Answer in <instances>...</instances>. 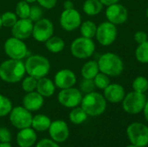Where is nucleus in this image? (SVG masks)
Wrapping results in <instances>:
<instances>
[{
  "mask_svg": "<svg viewBox=\"0 0 148 147\" xmlns=\"http://www.w3.org/2000/svg\"><path fill=\"white\" fill-rule=\"evenodd\" d=\"M25 73V65L21 60L10 59L0 65V78L5 82H18L23 78Z\"/></svg>",
  "mask_w": 148,
  "mask_h": 147,
  "instance_id": "obj_1",
  "label": "nucleus"
},
{
  "mask_svg": "<svg viewBox=\"0 0 148 147\" xmlns=\"http://www.w3.org/2000/svg\"><path fill=\"white\" fill-rule=\"evenodd\" d=\"M100 72L111 76L116 77L121 75L124 69V63L121 58L114 53H105L98 61Z\"/></svg>",
  "mask_w": 148,
  "mask_h": 147,
  "instance_id": "obj_2",
  "label": "nucleus"
},
{
  "mask_svg": "<svg viewBox=\"0 0 148 147\" xmlns=\"http://www.w3.org/2000/svg\"><path fill=\"white\" fill-rule=\"evenodd\" d=\"M81 105L82 108L88 115L95 117L101 115L105 112L107 101L102 94L94 91L89 94H86V95L82 97Z\"/></svg>",
  "mask_w": 148,
  "mask_h": 147,
  "instance_id": "obj_3",
  "label": "nucleus"
},
{
  "mask_svg": "<svg viewBox=\"0 0 148 147\" xmlns=\"http://www.w3.org/2000/svg\"><path fill=\"white\" fill-rule=\"evenodd\" d=\"M24 65L26 73L36 80L45 77L50 69L49 60L46 57L39 55L29 56Z\"/></svg>",
  "mask_w": 148,
  "mask_h": 147,
  "instance_id": "obj_4",
  "label": "nucleus"
},
{
  "mask_svg": "<svg viewBox=\"0 0 148 147\" xmlns=\"http://www.w3.org/2000/svg\"><path fill=\"white\" fill-rule=\"evenodd\" d=\"M147 101L145 94L133 91L125 95L122 101V107L126 113L130 114H138L143 111Z\"/></svg>",
  "mask_w": 148,
  "mask_h": 147,
  "instance_id": "obj_5",
  "label": "nucleus"
},
{
  "mask_svg": "<svg viewBox=\"0 0 148 147\" xmlns=\"http://www.w3.org/2000/svg\"><path fill=\"white\" fill-rule=\"evenodd\" d=\"M127 134L130 142L138 147H145L148 145V126L134 122L127 128Z\"/></svg>",
  "mask_w": 148,
  "mask_h": 147,
  "instance_id": "obj_6",
  "label": "nucleus"
},
{
  "mask_svg": "<svg viewBox=\"0 0 148 147\" xmlns=\"http://www.w3.org/2000/svg\"><path fill=\"white\" fill-rule=\"evenodd\" d=\"M70 49L75 58L87 59L94 54L95 45L92 39L82 36L73 41Z\"/></svg>",
  "mask_w": 148,
  "mask_h": 147,
  "instance_id": "obj_7",
  "label": "nucleus"
},
{
  "mask_svg": "<svg viewBox=\"0 0 148 147\" xmlns=\"http://www.w3.org/2000/svg\"><path fill=\"white\" fill-rule=\"evenodd\" d=\"M118 35V30L116 28V25L107 21L101 23L98 27L96 30V39L98 42L102 46H110L113 44Z\"/></svg>",
  "mask_w": 148,
  "mask_h": 147,
  "instance_id": "obj_8",
  "label": "nucleus"
},
{
  "mask_svg": "<svg viewBox=\"0 0 148 147\" xmlns=\"http://www.w3.org/2000/svg\"><path fill=\"white\" fill-rule=\"evenodd\" d=\"M32 114L30 111L23 107H16L10 113V121L17 129H23L31 126Z\"/></svg>",
  "mask_w": 148,
  "mask_h": 147,
  "instance_id": "obj_9",
  "label": "nucleus"
},
{
  "mask_svg": "<svg viewBox=\"0 0 148 147\" xmlns=\"http://www.w3.org/2000/svg\"><path fill=\"white\" fill-rule=\"evenodd\" d=\"M4 52L10 58L15 60H22L28 54L26 44L16 37H10L4 42Z\"/></svg>",
  "mask_w": 148,
  "mask_h": 147,
  "instance_id": "obj_10",
  "label": "nucleus"
},
{
  "mask_svg": "<svg viewBox=\"0 0 148 147\" xmlns=\"http://www.w3.org/2000/svg\"><path fill=\"white\" fill-rule=\"evenodd\" d=\"M82 100V92L77 88H74L73 87L62 89V91H60V93L58 94L59 103L68 108H74L78 107V105L81 104Z\"/></svg>",
  "mask_w": 148,
  "mask_h": 147,
  "instance_id": "obj_11",
  "label": "nucleus"
},
{
  "mask_svg": "<svg viewBox=\"0 0 148 147\" xmlns=\"http://www.w3.org/2000/svg\"><path fill=\"white\" fill-rule=\"evenodd\" d=\"M54 26L50 20L46 18H41L36 21L33 26L32 36L37 41L45 42L49 38L53 36Z\"/></svg>",
  "mask_w": 148,
  "mask_h": 147,
  "instance_id": "obj_12",
  "label": "nucleus"
},
{
  "mask_svg": "<svg viewBox=\"0 0 148 147\" xmlns=\"http://www.w3.org/2000/svg\"><path fill=\"white\" fill-rule=\"evenodd\" d=\"M106 17L108 22L115 25L123 24L128 18V10L124 5L119 3L111 4L106 10Z\"/></svg>",
  "mask_w": 148,
  "mask_h": 147,
  "instance_id": "obj_13",
  "label": "nucleus"
},
{
  "mask_svg": "<svg viewBox=\"0 0 148 147\" xmlns=\"http://www.w3.org/2000/svg\"><path fill=\"white\" fill-rule=\"evenodd\" d=\"M60 23L65 30L73 31L82 24L81 15L75 9L64 10L61 14Z\"/></svg>",
  "mask_w": 148,
  "mask_h": 147,
  "instance_id": "obj_14",
  "label": "nucleus"
},
{
  "mask_svg": "<svg viewBox=\"0 0 148 147\" xmlns=\"http://www.w3.org/2000/svg\"><path fill=\"white\" fill-rule=\"evenodd\" d=\"M49 133L51 139L56 143H62L66 141L69 136V129L67 123L60 120L51 122Z\"/></svg>",
  "mask_w": 148,
  "mask_h": 147,
  "instance_id": "obj_15",
  "label": "nucleus"
},
{
  "mask_svg": "<svg viewBox=\"0 0 148 147\" xmlns=\"http://www.w3.org/2000/svg\"><path fill=\"white\" fill-rule=\"evenodd\" d=\"M33 26L34 23L29 18H20L12 26L11 33L14 37L23 40L29 38L32 35Z\"/></svg>",
  "mask_w": 148,
  "mask_h": 147,
  "instance_id": "obj_16",
  "label": "nucleus"
},
{
  "mask_svg": "<svg viewBox=\"0 0 148 147\" xmlns=\"http://www.w3.org/2000/svg\"><path fill=\"white\" fill-rule=\"evenodd\" d=\"M76 82V76L75 73L70 69H62L59 70L55 75V85L61 88H72Z\"/></svg>",
  "mask_w": 148,
  "mask_h": 147,
  "instance_id": "obj_17",
  "label": "nucleus"
},
{
  "mask_svg": "<svg viewBox=\"0 0 148 147\" xmlns=\"http://www.w3.org/2000/svg\"><path fill=\"white\" fill-rule=\"evenodd\" d=\"M126 95L124 88L118 83H110L104 89V97L106 101L111 103H120Z\"/></svg>",
  "mask_w": 148,
  "mask_h": 147,
  "instance_id": "obj_18",
  "label": "nucleus"
},
{
  "mask_svg": "<svg viewBox=\"0 0 148 147\" xmlns=\"http://www.w3.org/2000/svg\"><path fill=\"white\" fill-rule=\"evenodd\" d=\"M43 96L38 92H29L23 99V105L27 110L30 112L38 111L43 106Z\"/></svg>",
  "mask_w": 148,
  "mask_h": 147,
  "instance_id": "obj_19",
  "label": "nucleus"
},
{
  "mask_svg": "<svg viewBox=\"0 0 148 147\" xmlns=\"http://www.w3.org/2000/svg\"><path fill=\"white\" fill-rule=\"evenodd\" d=\"M36 141V133L33 128L21 129L16 135V143L19 147H31Z\"/></svg>",
  "mask_w": 148,
  "mask_h": 147,
  "instance_id": "obj_20",
  "label": "nucleus"
},
{
  "mask_svg": "<svg viewBox=\"0 0 148 147\" xmlns=\"http://www.w3.org/2000/svg\"><path fill=\"white\" fill-rule=\"evenodd\" d=\"M55 89H56V85L51 80L46 77H42L37 80L36 90L43 97L52 96L55 93Z\"/></svg>",
  "mask_w": 148,
  "mask_h": 147,
  "instance_id": "obj_21",
  "label": "nucleus"
},
{
  "mask_svg": "<svg viewBox=\"0 0 148 147\" xmlns=\"http://www.w3.org/2000/svg\"><path fill=\"white\" fill-rule=\"evenodd\" d=\"M51 124L50 119L44 114H37L32 119L31 126L35 131L45 132L49 130Z\"/></svg>",
  "mask_w": 148,
  "mask_h": 147,
  "instance_id": "obj_22",
  "label": "nucleus"
},
{
  "mask_svg": "<svg viewBox=\"0 0 148 147\" xmlns=\"http://www.w3.org/2000/svg\"><path fill=\"white\" fill-rule=\"evenodd\" d=\"M99 72V65L96 61L86 62L82 68V75L84 79H94Z\"/></svg>",
  "mask_w": 148,
  "mask_h": 147,
  "instance_id": "obj_23",
  "label": "nucleus"
},
{
  "mask_svg": "<svg viewBox=\"0 0 148 147\" xmlns=\"http://www.w3.org/2000/svg\"><path fill=\"white\" fill-rule=\"evenodd\" d=\"M103 9V4L100 0H86L83 3V11L88 16H96Z\"/></svg>",
  "mask_w": 148,
  "mask_h": 147,
  "instance_id": "obj_24",
  "label": "nucleus"
},
{
  "mask_svg": "<svg viewBox=\"0 0 148 147\" xmlns=\"http://www.w3.org/2000/svg\"><path fill=\"white\" fill-rule=\"evenodd\" d=\"M47 49L51 53H59L63 50L65 47L64 41L58 36H51L45 42Z\"/></svg>",
  "mask_w": 148,
  "mask_h": 147,
  "instance_id": "obj_25",
  "label": "nucleus"
},
{
  "mask_svg": "<svg viewBox=\"0 0 148 147\" xmlns=\"http://www.w3.org/2000/svg\"><path fill=\"white\" fill-rule=\"evenodd\" d=\"M88 114L81 107H74V109L69 113V120L75 125H81L85 122L88 119Z\"/></svg>",
  "mask_w": 148,
  "mask_h": 147,
  "instance_id": "obj_26",
  "label": "nucleus"
},
{
  "mask_svg": "<svg viewBox=\"0 0 148 147\" xmlns=\"http://www.w3.org/2000/svg\"><path fill=\"white\" fill-rule=\"evenodd\" d=\"M81 34L82 36L92 39L95 36L97 26L92 21H85L81 24Z\"/></svg>",
  "mask_w": 148,
  "mask_h": 147,
  "instance_id": "obj_27",
  "label": "nucleus"
},
{
  "mask_svg": "<svg viewBox=\"0 0 148 147\" xmlns=\"http://www.w3.org/2000/svg\"><path fill=\"white\" fill-rule=\"evenodd\" d=\"M135 57L140 63H148V40L138 45L135 49Z\"/></svg>",
  "mask_w": 148,
  "mask_h": 147,
  "instance_id": "obj_28",
  "label": "nucleus"
},
{
  "mask_svg": "<svg viewBox=\"0 0 148 147\" xmlns=\"http://www.w3.org/2000/svg\"><path fill=\"white\" fill-rule=\"evenodd\" d=\"M132 87L134 91L145 94L148 90V80L145 76H138L134 80Z\"/></svg>",
  "mask_w": 148,
  "mask_h": 147,
  "instance_id": "obj_29",
  "label": "nucleus"
},
{
  "mask_svg": "<svg viewBox=\"0 0 148 147\" xmlns=\"http://www.w3.org/2000/svg\"><path fill=\"white\" fill-rule=\"evenodd\" d=\"M29 11H30V6L29 5V3H27L25 0L17 3L16 7V14L19 18L21 19L29 18Z\"/></svg>",
  "mask_w": 148,
  "mask_h": 147,
  "instance_id": "obj_30",
  "label": "nucleus"
},
{
  "mask_svg": "<svg viewBox=\"0 0 148 147\" xmlns=\"http://www.w3.org/2000/svg\"><path fill=\"white\" fill-rule=\"evenodd\" d=\"M94 82L97 88L104 90L110 84V79L108 75L101 72V73H98L96 76L94 78Z\"/></svg>",
  "mask_w": 148,
  "mask_h": 147,
  "instance_id": "obj_31",
  "label": "nucleus"
},
{
  "mask_svg": "<svg viewBox=\"0 0 148 147\" xmlns=\"http://www.w3.org/2000/svg\"><path fill=\"white\" fill-rule=\"evenodd\" d=\"M12 109L11 101L5 96L0 94V117H4L10 113Z\"/></svg>",
  "mask_w": 148,
  "mask_h": 147,
  "instance_id": "obj_32",
  "label": "nucleus"
},
{
  "mask_svg": "<svg viewBox=\"0 0 148 147\" xmlns=\"http://www.w3.org/2000/svg\"><path fill=\"white\" fill-rule=\"evenodd\" d=\"M36 86H37V80L30 75L25 77L22 82V88L26 93L33 92L35 89H36Z\"/></svg>",
  "mask_w": 148,
  "mask_h": 147,
  "instance_id": "obj_33",
  "label": "nucleus"
},
{
  "mask_svg": "<svg viewBox=\"0 0 148 147\" xmlns=\"http://www.w3.org/2000/svg\"><path fill=\"white\" fill-rule=\"evenodd\" d=\"M1 19H2V23L3 26L4 27H8V28H12V26L16 23L17 18H16V15L14 14L13 12H4L3 15H1Z\"/></svg>",
  "mask_w": 148,
  "mask_h": 147,
  "instance_id": "obj_34",
  "label": "nucleus"
},
{
  "mask_svg": "<svg viewBox=\"0 0 148 147\" xmlns=\"http://www.w3.org/2000/svg\"><path fill=\"white\" fill-rule=\"evenodd\" d=\"M95 85L94 82V79H84L81 81L80 84V89L81 92L85 94H89L91 92H94L95 89Z\"/></svg>",
  "mask_w": 148,
  "mask_h": 147,
  "instance_id": "obj_35",
  "label": "nucleus"
},
{
  "mask_svg": "<svg viewBox=\"0 0 148 147\" xmlns=\"http://www.w3.org/2000/svg\"><path fill=\"white\" fill-rule=\"evenodd\" d=\"M42 16V10L40 6L38 5H33L30 7V11H29V18L32 22H36L41 19Z\"/></svg>",
  "mask_w": 148,
  "mask_h": 147,
  "instance_id": "obj_36",
  "label": "nucleus"
},
{
  "mask_svg": "<svg viewBox=\"0 0 148 147\" xmlns=\"http://www.w3.org/2000/svg\"><path fill=\"white\" fill-rule=\"evenodd\" d=\"M11 140V133L5 127H0V142L10 143Z\"/></svg>",
  "mask_w": 148,
  "mask_h": 147,
  "instance_id": "obj_37",
  "label": "nucleus"
},
{
  "mask_svg": "<svg viewBox=\"0 0 148 147\" xmlns=\"http://www.w3.org/2000/svg\"><path fill=\"white\" fill-rule=\"evenodd\" d=\"M134 41L138 43V44H141L145 42H147L148 40L147 34L145 32V31H142V30H140V31H137L135 34H134Z\"/></svg>",
  "mask_w": 148,
  "mask_h": 147,
  "instance_id": "obj_38",
  "label": "nucleus"
},
{
  "mask_svg": "<svg viewBox=\"0 0 148 147\" xmlns=\"http://www.w3.org/2000/svg\"><path fill=\"white\" fill-rule=\"evenodd\" d=\"M36 147H60L56 141L53 139H41L37 144Z\"/></svg>",
  "mask_w": 148,
  "mask_h": 147,
  "instance_id": "obj_39",
  "label": "nucleus"
},
{
  "mask_svg": "<svg viewBox=\"0 0 148 147\" xmlns=\"http://www.w3.org/2000/svg\"><path fill=\"white\" fill-rule=\"evenodd\" d=\"M36 1L42 7L46 8V9L54 8L57 2V0H36Z\"/></svg>",
  "mask_w": 148,
  "mask_h": 147,
  "instance_id": "obj_40",
  "label": "nucleus"
},
{
  "mask_svg": "<svg viewBox=\"0 0 148 147\" xmlns=\"http://www.w3.org/2000/svg\"><path fill=\"white\" fill-rule=\"evenodd\" d=\"M103 5H106V6H109L111 4H114V3H119L120 0H100Z\"/></svg>",
  "mask_w": 148,
  "mask_h": 147,
  "instance_id": "obj_41",
  "label": "nucleus"
},
{
  "mask_svg": "<svg viewBox=\"0 0 148 147\" xmlns=\"http://www.w3.org/2000/svg\"><path fill=\"white\" fill-rule=\"evenodd\" d=\"M63 7L65 10H69V9H74V3L70 0H67L63 3Z\"/></svg>",
  "mask_w": 148,
  "mask_h": 147,
  "instance_id": "obj_42",
  "label": "nucleus"
},
{
  "mask_svg": "<svg viewBox=\"0 0 148 147\" xmlns=\"http://www.w3.org/2000/svg\"><path fill=\"white\" fill-rule=\"evenodd\" d=\"M143 112H144V116H145V119L147 120V121L148 122V100L146 102V105L144 107V109H143Z\"/></svg>",
  "mask_w": 148,
  "mask_h": 147,
  "instance_id": "obj_43",
  "label": "nucleus"
},
{
  "mask_svg": "<svg viewBox=\"0 0 148 147\" xmlns=\"http://www.w3.org/2000/svg\"><path fill=\"white\" fill-rule=\"evenodd\" d=\"M0 147H12L10 143H0Z\"/></svg>",
  "mask_w": 148,
  "mask_h": 147,
  "instance_id": "obj_44",
  "label": "nucleus"
},
{
  "mask_svg": "<svg viewBox=\"0 0 148 147\" xmlns=\"http://www.w3.org/2000/svg\"><path fill=\"white\" fill-rule=\"evenodd\" d=\"M27 3H34V2H36V0H25Z\"/></svg>",
  "mask_w": 148,
  "mask_h": 147,
  "instance_id": "obj_45",
  "label": "nucleus"
},
{
  "mask_svg": "<svg viewBox=\"0 0 148 147\" xmlns=\"http://www.w3.org/2000/svg\"><path fill=\"white\" fill-rule=\"evenodd\" d=\"M2 26H3V23H2V19H1V16H0V29H2Z\"/></svg>",
  "mask_w": 148,
  "mask_h": 147,
  "instance_id": "obj_46",
  "label": "nucleus"
},
{
  "mask_svg": "<svg viewBox=\"0 0 148 147\" xmlns=\"http://www.w3.org/2000/svg\"><path fill=\"white\" fill-rule=\"evenodd\" d=\"M146 16H147V17L148 19V7L147 9V10H146Z\"/></svg>",
  "mask_w": 148,
  "mask_h": 147,
  "instance_id": "obj_47",
  "label": "nucleus"
},
{
  "mask_svg": "<svg viewBox=\"0 0 148 147\" xmlns=\"http://www.w3.org/2000/svg\"><path fill=\"white\" fill-rule=\"evenodd\" d=\"M127 147H138V146H134V145H133V144H132V145H130V146H127Z\"/></svg>",
  "mask_w": 148,
  "mask_h": 147,
  "instance_id": "obj_48",
  "label": "nucleus"
},
{
  "mask_svg": "<svg viewBox=\"0 0 148 147\" xmlns=\"http://www.w3.org/2000/svg\"><path fill=\"white\" fill-rule=\"evenodd\" d=\"M145 147H147V146H145Z\"/></svg>",
  "mask_w": 148,
  "mask_h": 147,
  "instance_id": "obj_49",
  "label": "nucleus"
}]
</instances>
